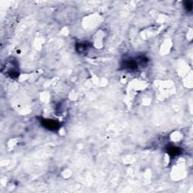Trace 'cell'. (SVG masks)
<instances>
[{
  "mask_svg": "<svg viewBox=\"0 0 193 193\" xmlns=\"http://www.w3.org/2000/svg\"><path fill=\"white\" fill-rule=\"evenodd\" d=\"M42 124L44 127L50 130H57L60 127L59 123L52 119H43L42 120Z\"/></svg>",
  "mask_w": 193,
  "mask_h": 193,
  "instance_id": "6da1fadb",
  "label": "cell"
},
{
  "mask_svg": "<svg viewBox=\"0 0 193 193\" xmlns=\"http://www.w3.org/2000/svg\"><path fill=\"white\" fill-rule=\"evenodd\" d=\"M184 8L187 11H191L192 10V2L190 1H186L184 2Z\"/></svg>",
  "mask_w": 193,
  "mask_h": 193,
  "instance_id": "5b68a950",
  "label": "cell"
},
{
  "mask_svg": "<svg viewBox=\"0 0 193 193\" xmlns=\"http://www.w3.org/2000/svg\"><path fill=\"white\" fill-rule=\"evenodd\" d=\"M88 48H89V45L86 42H80V43L78 44L77 46H76V49H77L78 52L81 54L85 53V52L88 49Z\"/></svg>",
  "mask_w": 193,
  "mask_h": 193,
  "instance_id": "3957f363",
  "label": "cell"
},
{
  "mask_svg": "<svg viewBox=\"0 0 193 193\" xmlns=\"http://www.w3.org/2000/svg\"><path fill=\"white\" fill-rule=\"evenodd\" d=\"M122 66L124 69L134 70V69H137V67H138V63L135 60L132 59V58H128V59L123 60Z\"/></svg>",
  "mask_w": 193,
  "mask_h": 193,
  "instance_id": "7a4b0ae2",
  "label": "cell"
},
{
  "mask_svg": "<svg viewBox=\"0 0 193 193\" xmlns=\"http://www.w3.org/2000/svg\"><path fill=\"white\" fill-rule=\"evenodd\" d=\"M180 152H181V150L178 147H171L168 150V154L171 155V156H176L180 154Z\"/></svg>",
  "mask_w": 193,
  "mask_h": 193,
  "instance_id": "277c9868",
  "label": "cell"
}]
</instances>
